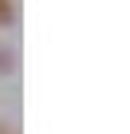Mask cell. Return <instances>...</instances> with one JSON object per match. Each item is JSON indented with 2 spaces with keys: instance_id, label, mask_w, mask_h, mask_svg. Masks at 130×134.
<instances>
[{
  "instance_id": "7a4b0ae2",
  "label": "cell",
  "mask_w": 130,
  "mask_h": 134,
  "mask_svg": "<svg viewBox=\"0 0 130 134\" xmlns=\"http://www.w3.org/2000/svg\"><path fill=\"white\" fill-rule=\"evenodd\" d=\"M20 24V4L16 0H0V32H8Z\"/></svg>"
},
{
  "instance_id": "3957f363",
  "label": "cell",
  "mask_w": 130,
  "mask_h": 134,
  "mask_svg": "<svg viewBox=\"0 0 130 134\" xmlns=\"http://www.w3.org/2000/svg\"><path fill=\"white\" fill-rule=\"evenodd\" d=\"M0 134H20V126H16L12 118H0Z\"/></svg>"
},
{
  "instance_id": "6da1fadb",
  "label": "cell",
  "mask_w": 130,
  "mask_h": 134,
  "mask_svg": "<svg viewBox=\"0 0 130 134\" xmlns=\"http://www.w3.org/2000/svg\"><path fill=\"white\" fill-rule=\"evenodd\" d=\"M20 71V51L12 43H0V79H12Z\"/></svg>"
}]
</instances>
